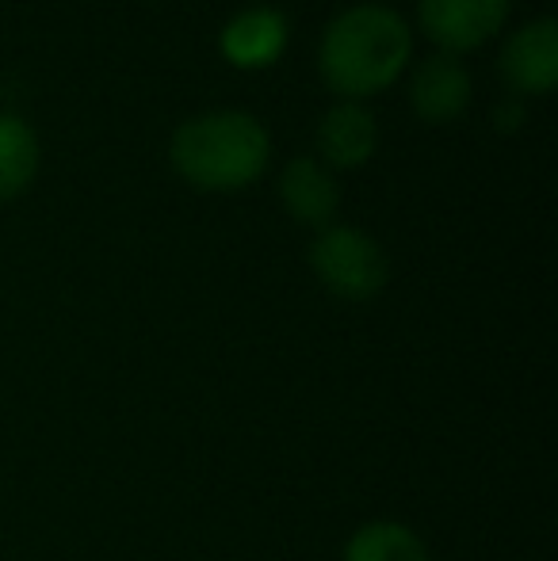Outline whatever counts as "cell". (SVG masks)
<instances>
[{
	"instance_id": "6da1fadb",
	"label": "cell",
	"mask_w": 558,
	"mask_h": 561,
	"mask_svg": "<svg viewBox=\"0 0 558 561\" xmlns=\"http://www.w3.org/2000/svg\"><path fill=\"white\" fill-rule=\"evenodd\" d=\"M413 54V35L406 20L387 4H356L333 15L321 35L318 69L326 84L352 100L387 92L406 73Z\"/></svg>"
},
{
	"instance_id": "7a4b0ae2",
	"label": "cell",
	"mask_w": 558,
	"mask_h": 561,
	"mask_svg": "<svg viewBox=\"0 0 558 561\" xmlns=\"http://www.w3.org/2000/svg\"><path fill=\"white\" fill-rule=\"evenodd\" d=\"M172 169L200 192H241L269 169V130L249 112L195 115L169 141Z\"/></svg>"
},
{
	"instance_id": "3957f363",
	"label": "cell",
	"mask_w": 558,
	"mask_h": 561,
	"mask_svg": "<svg viewBox=\"0 0 558 561\" xmlns=\"http://www.w3.org/2000/svg\"><path fill=\"white\" fill-rule=\"evenodd\" d=\"M310 267L326 290L344 302H367L390 279V260L372 233L356 226H326L310 244Z\"/></svg>"
},
{
	"instance_id": "277c9868",
	"label": "cell",
	"mask_w": 558,
	"mask_h": 561,
	"mask_svg": "<svg viewBox=\"0 0 558 561\" xmlns=\"http://www.w3.org/2000/svg\"><path fill=\"white\" fill-rule=\"evenodd\" d=\"M509 8L513 0H418V20L444 54H467L505 27Z\"/></svg>"
},
{
	"instance_id": "5b68a950",
	"label": "cell",
	"mask_w": 558,
	"mask_h": 561,
	"mask_svg": "<svg viewBox=\"0 0 558 561\" xmlns=\"http://www.w3.org/2000/svg\"><path fill=\"white\" fill-rule=\"evenodd\" d=\"M501 77L524 96H547L558 84V23L551 15L524 23L501 50Z\"/></svg>"
},
{
	"instance_id": "8992f818",
	"label": "cell",
	"mask_w": 558,
	"mask_h": 561,
	"mask_svg": "<svg viewBox=\"0 0 558 561\" xmlns=\"http://www.w3.org/2000/svg\"><path fill=\"white\" fill-rule=\"evenodd\" d=\"M410 104L421 123H452L470 104V73L455 54H429L410 81Z\"/></svg>"
},
{
	"instance_id": "52a82bcc",
	"label": "cell",
	"mask_w": 558,
	"mask_h": 561,
	"mask_svg": "<svg viewBox=\"0 0 558 561\" xmlns=\"http://www.w3.org/2000/svg\"><path fill=\"white\" fill-rule=\"evenodd\" d=\"M223 58L238 69H264L287 46V20L276 8H246L223 27Z\"/></svg>"
},
{
	"instance_id": "ba28073f",
	"label": "cell",
	"mask_w": 558,
	"mask_h": 561,
	"mask_svg": "<svg viewBox=\"0 0 558 561\" xmlns=\"http://www.w3.org/2000/svg\"><path fill=\"white\" fill-rule=\"evenodd\" d=\"M280 199L303 226L326 229L337 215L341 203V187H337L333 172L314 157H295L280 176Z\"/></svg>"
},
{
	"instance_id": "9c48e42d",
	"label": "cell",
	"mask_w": 558,
	"mask_h": 561,
	"mask_svg": "<svg viewBox=\"0 0 558 561\" xmlns=\"http://www.w3.org/2000/svg\"><path fill=\"white\" fill-rule=\"evenodd\" d=\"M375 146H379V126L367 107L360 104H337L321 115L318 123V149L333 169H360L372 161Z\"/></svg>"
},
{
	"instance_id": "30bf717a",
	"label": "cell",
	"mask_w": 558,
	"mask_h": 561,
	"mask_svg": "<svg viewBox=\"0 0 558 561\" xmlns=\"http://www.w3.org/2000/svg\"><path fill=\"white\" fill-rule=\"evenodd\" d=\"M344 561H429V547L413 527L398 519H372L356 527L344 547Z\"/></svg>"
},
{
	"instance_id": "8fae6325",
	"label": "cell",
	"mask_w": 558,
	"mask_h": 561,
	"mask_svg": "<svg viewBox=\"0 0 558 561\" xmlns=\"http://www.w3.org/2000/svg\"><path fill=\"white\" fill-rule=\"evenodd\" d=\"M38 172V138L23 118L0 112V203L27 192Z\"/></svg>"
},
{
	"instance_id": "7c38bea8",
	"label": "cell",
	"mask_w": 558,
	"mask_h": 561,
	"mask_svg": "<svg viewBox=\"0 0 558 561\" xmlns=\"http://www.w3.org/2000/svg\"><path fill=\"white\" fill-rule=\"evenodd\" d=\"M493 126H498V130H513V126H521V107L516 104L498 107V112H493Z\"/></svg>"
}]
</instances>
